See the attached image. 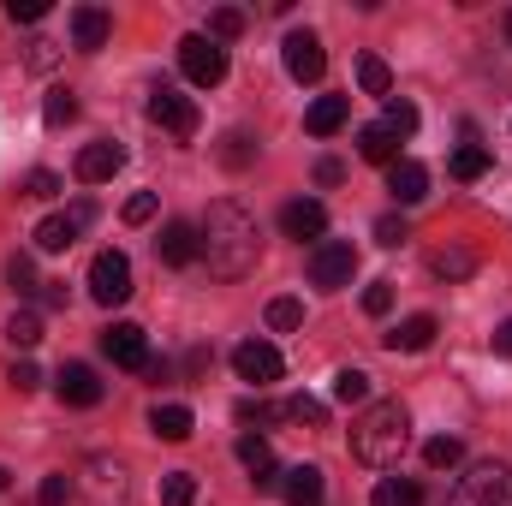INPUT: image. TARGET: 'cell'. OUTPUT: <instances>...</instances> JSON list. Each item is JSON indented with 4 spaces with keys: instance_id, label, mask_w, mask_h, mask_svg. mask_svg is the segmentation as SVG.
Segmentation results:
<instances>
[{
    "instance_id": "cell-41",
    "label": "cell",
    "mask_w": 512,
    "mask_h": 506,
    "mask_svg": "<svg viewBox=\"0 0 512 506\" xmlns=\"http://www.w3.org/2000/svg\"><path fill=\"white\" fill-rule=\"evenodd\" d=\"M364 310H370V316H387V310H393V280L364 286Z\"/></svg>"
},
{
    "instance_id": "cell-28",
    "label": "cell",
    "mask_w": 512,
    "mask_h": 506,
    "mask_svg": "<svg viewBox=\"0 0 512 506\" xmlns=\"http://www.w3.org/2000/svg\"><path fill=\"white\" fill-rule=\"evenodd\" d=\"M280 417H292V423H310V429H322V423H328V405H322V399H310V393H292V399L280 405Z\"/></svg>"
},
{
    "instance_id": "cell-40",
    "label": "cell",
    "mask_w": 512,
    "mask_h": 506,
    "mask_svg": "<svg viewBox=\"0 0 512 506\" xmlns=\"http://www.w3.org/2000/svg\"><path fill=\"white\" fill-rule=\"evenodd\" d=\"M405 239H411V227H405L399 215H382V221H376V245H387V251H393V245H405Z\"/></svg>"
},
{
    "instance_id": "cell-20",
    "label": "cell",
    "mask_w": 512,
    "mask_h": 506,
    "mask_svg": "<svg viewBox=\"0 0 512 506\" xmlns=\"http://www.w3.org/2000/svg\"><path fill=\"white\" fill-rule=\"evenodd\" d=\"M346 114H352V96H316L310 114H304V131L310 137H334V131L346 126Z\"/></svg>"
},
{
    "instance_id": "cell-18",
    "label": "cell",
    "mask_w": 512,
    "mask_h": 506,
    "mask_svg": "<svg viewBox=\"0 0 512 506\" xmlns=\"http://www.w3.org/2000/svg\"><path fill=\"white\" fill-rule=\"evenodd\" d=\"M286 506H316L322 501V471L316 465H292V471H280V489H274Z\"/></svg>"
},
{
    "instance_id": "cell-5",
    "label": "cell",
    "mask_w": 512,
    "mask_h": 506,
    "mask_svg": "<svg viewBox=\"0 0 512 506\" xmlns=\"http://www.w3.org/2000/svg\"><path fill=\"white\" fill-rule=\"evenodd\" d=\"M352 274H358V245H352V239H328V245L310 251V280H316L322 292L352 286Z\"/></svg>"
},
{
    "instance_id": "cell-47",
    "label": "cell",
    "mask_w": 512,
    "mask_h": 506,
    "mask_svg": "<svg viewBox=\"0 0 512 506\" xmlns=\"http://www.w3.org/2000/svg\"><path fill=\"white\" fill-rule=\"evenodd\" d=\"M274 417V405H262V399H239V423H268Z\"/></svg>"
},
{
    "instance_id": "cell-10",
    "label": "cell",
    "mask_w": 512,
    "mask_h": 506,
    "mask_svg": "<svg viewBox=\"0 0 512 506\" xmlns=\"http://www.w3.org/2000/svg\"><path fill=\"white\" fill-rule=\"evenodd\" d=\"M233 370L239 381H251V387H268V381H280V352L268 346V340H245V346H233Z\"/></svg>"
},
{
    "instance_id": "cell-2",
    "label": "cell",
    "mask_w": 512,
    "mask_h": 506,
    "mask_svg": "<svg viewBox=\"0 0 512 506\" xmlns=\"http://www.w3.org/2000/svg\"><path fill=\"white\" fill-rule=\"evenodd\" d=\"M405 441H411V417H405L399 399H376V405H364V417L352 423V453H358L364 465H376V471L399 465Z\"/></svg>"
},
{
    "instance_id": "cell-38",
    "label": "cell",
    "mask_w": 512,
    "mask_h": 506,
    "mask_svg": "<svg viewBox=\"0 0 512 506\" xmlns=\"http://www.w3.org/2000/svg\"><path fill=\"white\" fill-rule=\"evenodd\" d=\"M66 501H72V477H66V471L42 477V489H36V506H66Z\"/></svg>"
},
{
    "instance_id": "cell-1",
    "label": "cell",
    "mask_w": 512,
    "mask_h": 506,
    "mask_svg": "<svg viewBox=\"0 0 512 506\" xmlns=\"http://www.w3.org/2000/svg\"><path fill=\"white\" fill-rule=\"evenodd\" d=\"M197 256L209 262L215 280H245L256 268L262 233H256V221L233 203V197H221V203L203 209V221H197Z\"/></svg>"
},
{
    "instance_id": "cell-11",
    "label": "cell",
    "mask_w": 512,
    "mask_h": 506,
    "mask_svg": "<svg viewBox=\"0 0 512 506\" xmlns=\"http://www.w3.org/2000/svg\"><path fill=\"white\" fill-rule=\"evenodd\" d=\"M102 352H108L120 370H143V364H149V340H143L137 322H114V328L102 334Z\"/></svg>"
},
{
    "instance_id": "cell-4",
    "label": "cell",
    "mask_w": 512,
    "mask_h": 506,
    "mask_svg": "<svg viewBox=\"0 0 512 506\" xmlns=\"http://www.w3.org/2000/svg\"><path fill=\"white\" fill-rule=\"evenodd\" d=\"M179 72H185L197 90H215V84L227 78V48L209 42V36H185V42H179Z\"/></svg>"
},
{
    "instance_id": "cell-29",
    "label": "cell",
    "mask_w": 512,
    "mask_h": 506,
    "mask_svg": "<svg viewBox=\"0 0 512 506\" xmlns=\"http://www.w3.org/2000/svg\"><path fill=\"white\" fill-rule=\"evenodd\" d=\"M197 501V477L191 471H167L161 477V506H191Z\"/></svg>"
},
{
    "instance_id": "cell-36",
    "label": "cell",
    "mask_w": 512,
    "mask_h": 506,
    "mask_svg": "<svg viewBox=\"0 0 512 506\" xmlns=\"http://www.w3.org/2000/svg\"><path fill=\"white\" fill-rule=\"evenodd\" d=\"M6 280H12V292H36L42 280H36V262H30V251H12L6 256Z\"/></svg>"
},
{
    "instance_id": "cell-6",
    "label": "cell",
    "mask_w": 512,
    "mask_h": 506,
    "mask_svg": "<svg viewBox=\"0 0 512 506\" xmlns=\"http://www.w3.org/2000/svg\"><path fill=\"white\" fill-rule=\"evenodd\" d=\"M90 298L96 304H126L131 298V256L126 251H102L90 262Z\"/></svg>"
},
{
    "instance_id": "cell-15",
    "label": "cell",
    "mask_w": 512,
    "mask_h": 506,
    "mask_svg": "<svg viewBox=\"0 0 512 506\" xmlns=\"http://www.w3.org/2000/svg\"><path fill=\"white\" fill-rule=\"evenodd\" d=\"M54 393H60L66 405H102V376H96L90 364H66V370L54 376Z\"/></svg>"
},
{
    "instance_id": "cell-21",
    "label": "cell",
    "mask_w": 512,
    "mask_h": 506,
    "mask_svg": "<svg viewBox=\"0 0 512 506\" xmlns=\"http://www.w3.org/2000/svg\"><path fill=\"white\" fill-rule=\"evenodd\" d=\"M382 340H387V352H429L435 346V316H405Z\"/></svg>"
},
{
    "instance_id": "cell-16",
    "label": "cell",
    "mask_w": 512,
    "mask_h": 506,
    "mask_svg": "<svg viewBox=\"0 0 512 506\" xmlns=\"http://www.w3.org/2000/svg\"><path fill=\"white\" fill-rule=\"evenodd\" d=\"M108 36H114V18H108L102 6H78V12H72V48L96 54V48H108Z\"/></svg>"
},
{
    "instance_id": "cell-30",
    "label": "cell",
    "mask_w": 512,
    "mask_h": 506,
    "mask_svg": "<svg viewBox=\"0 0 512 506\" xmlns=\"http://www.w3.org/2000/svg\"><path fill=\"white\" fill-rule=\"evenodd\" d=\"M233 36H245V12L239 6H215L209 12V42H233Z\"/></svg>"
},
{
    "instance_id": "cell-13",
    "label": "cell",
    "mask_w": 512,
    "mask_h": 506,
    "mask_svg": "<svg viewBox=\"0 0 512 506\" xmlns=\"http://www.w3.org/2000/svg\"><path fill=\"white\" fill-rule=\"evenodd\" d=\"M280 227H286V239H322L328 233V209L316 203V197H292L286 209H280Z\"/></svg>"
},
{
    "instance_id": "cell-46",
    "label": "cell",
    "mask_w": 512,
    "mask_h": 506,
    "mask_svg": "<svg viewBox=\"0 0 512 506\" xmlns=\"http://www.w3.org/2000/svg\"><path fill=\"white\" fill-rule=\"evenodd\" d=\"M149 215H155V191H137V197L126 203V221H131V227H143Z\"/></svg>"
},
{
    "instance_id": "cell-24",
    "label": "cell",
    "mask_w": 512,
    "mask_h": 506,
    "mask_svg": "<svg viewBox=\"0 0 512 506\" xmlns=\"http://www.w3.org/2000/svg\"><path fill=\"white\" fill-rule=\"evenodd\" d=\"M149 429H155L161 441H191L197 417H191L185 405H155V411H149Z\"/></svg>"
},
{
    "instance_id": "cell-33",
    "label": "cell",
    "mask_w": 512,
    "mask_h": 506,
    "mask_svg": "<svg viewBox=\"0 0 512 506\" xmlns=\"http://www.w3.org/2000/svg\"><path fill=\"white\" fill-rule=\"evenodd\" d=\"M334 399L340 405H370V376L364 370H340L334 376Z\"/></svg>"
},
{
    "instance_id": "cell-12",
    "label": "cell",
    "mask_w": 512,
    "mask_h": 506,
    "mask_svg": "<svg viewBox=\"0 0 512 506\" xmlns=\"http://www.w3.org/2000/svg\"><path fill=\"white\" fill-rule=\"evenodd\" d=\"M126 167V143H84L78 149V179L84 185H108Z\"/></svg>"
},
{
    "instance_id": "cell-9",
    "label": "cell",
    "mask_w": 512,
    "mask_h": 506,
    "mask_svg": "<svg viewBox=\"0 0 512 506\" xmlns=\"http://www.w3.org/2000/svg\"><path fill=\"white\" fill-rule=\"evenodd\" d=\"M280 54H286V72H292L298 84H316V78L328 72V54H322V36H316V30H292V36L280 42Z\"/></svg>"
},
{
    "instance_id": "cell-25",
    "label": "cell",
    "mask_w": 512,
    "mask_h": 506,
    "mask_svg": "<svg viewBox=\"0 0 512 506\" xmlns=\"http://www.w3.org/2000/svg\"><path fill=\"white\" fill-rule=\"evenodd\" d=\"M370 506H423V483H411V477H382L376 495H370Z\"/></svg>"
},
{
    "instance_id": "cell-50",
    "label": "cell",
    "mask_w": 512,
    "mask_h": 506,
    "mask_svg": "<svg viewBox=\"0 0 512 506\" xmlns=\"http://www.w3.org/2000/svg\"><path fill=\"white\" fill-rule=\"evenodd\" d=\"M495 352H501V358H512V322H501V328H495Z\"/></svg>"
},
{
    "instance_id": "cell-22",
    "label": "cell",
    "mask_w": 512,
    "mask_h": 506,
    "mask_svg": "<svg viewBox=\"0 0 512 506\" xmlns=\"http://www.w3.org/2000/svg\"><path fill=\"white\" fill-rule=\"evenodd\" d=\"M358 155H364V161H376V167H393V161H399V131H387L382 120H376V126H364V131H358Z\"/></svg>"
},
{
    "instance_id": "cell-42",
    "label": "cell",
    "mask_w": 512,
    "mask_h": 506,
    "mask_svg": "<svg viewBox=\"0 0 512 506\" xmlns=\"http://www.w3.org/2000/svg\"><path fill=\"white\" fill-rule=\"evenodd\" d=\"M42 12H48V0H6V18L12 24H36Z\"/></svg>"
},
{
    "instance_id": "cell-14",
    "label": "cell",
    "mask_w": 512,
    "mask_h": 506,
    "mask_svg": "<svg viewBox=\"0 0 512 506\" xmlns=\"http://www.w3.org/2000/svg\"><path fill=\"white\" fill-rule=\"evenodd\" d=\"M387 197H393V203H405V209H411V203H423V197H429V167L399 155V161L387 167Z\"/></svg>"
},
{
    "instance_id": "cell-44",
    "label": "cell",
    "mask_w": 512,
    "mask_h": 506,
    "mask_svg": "<svg viewBox=\"0 0 512 506\" xmlns=\"http://www.w3.org/2000/svg\"><path fill=\"white\" fill-rule=\"evenodd\" d=\"M54 191H60V179H54V173H48V167H36V173H30V179H24V197H42V203H48V197H54Z\"/></svg>"
},
{
    "instance_id": "cell-51",
    "label": "cell",
    "mask_w": 512,
    "mask_h": 506,
    "mask_svg": "<svg viewBox=\"0 0 512 506\" xmlns=\"http://www.w3.org/2000/svg\"><path fill=\"white\" fill-rule=\"evenodd\" d=\"M507 36H512V12H507Z\"/></svg>"
},
{
    "instance_id": "cell-19",
    "label": "cell",
    "mask_w": 512,
    "mask_h": 506,
    "mask_svg": "<svg viewBox=\"0 0 512 506\" xmlns=\"http://www.w3.org/2000/svg\"><path fill=\"white\" fill-rule=\"evenodd\" d=\"M239 459H245V471H251L256 489H280V465H274V447H268L262 435H245V441H239Z\"/></svg>"
},
{
    "instance_id": "cell-3",
    "label": "cell",
    "mask_w": 512,
    "mask_h": 506,
    "mask_svg": "<svg viewBox=\"0 0 512 506\" xmlns=\"http://www.w3.org/2000/svg\"><path fill=\"white\" fill-rule=\"evenodd\" d=\"M447 506H512V471L507 465H471L465 477H459V489H453V501Z\"/></svg>"
},
{
    "instance_id": "cell-48",
    "label": "cell",
    "mask_w": 512,
    "mask_h": 506,
    "mask_svg": "<svg viewBox=\"0 0 512 506\" xmlns=\"http://www.w3.org/2000/svg\"><path fill=\"white\" fill-rule=\"evenodd\" d=\"M340 179H346L340 161H316V185H340Z\"/></svg>"
},
{
    "instance_id": "cell-52",
    "label": "cell",
    "mask_w": 512,
    "mask_h": 506,
    "mask_svg": "<svg viewBox=\"0 0 512 506\" xmlns=\"http://www.w3.org/2000/svg\"><path fill=\"white\" fill-rule=\"evenodd\" d=\"M0 489H6V471H0Z\"/></svg>"
},
{
    "instance_id": "cell-43",
    "label": "cell",
    "mask_w": 512,
    "mask_h": 506,
    "mask_svg": "<svg viewBox=\"0 0 512 506\" xmlns=\"http://www.w3.org/2000/svg\"><path fill=\"white\" fill-rule=\"evenodd\" d=\"M54 60H60V42H48V36H36V42H30V72H48Z\"/></svg>"
},
{
    "instance_id": "cell-39",
    "label": "cell",
    "mask_w": 512,
    "mask_h": 506,
    "mask_svg": "<svg viewBox=\"0 0 512 506\" xmlns=\"http://www.w3.org/2000/svg\"><path fill=\"white\" fill-rule=\"evenodd\" d=\"M251 155H256L251 137H245V131H227V143H221V161H227V167H245Z\"/></svg>"
},
{
    "instance_id": "cell-34",
    "label": "cell",
    "mask_w": 512,
    "mask_h": 506,
    "mask_svg": "<svg viewBox=\"0 0 512 506\" xmlns=\"http://www.w3.org/2000/svg\"><path fill=\"white\" fill-rule=\"evenodd\" d=\"M42 120H48V126H72V120H78V96H72V90H48Z\"/></svg>"
},
{
    "instance_id": "cell-8",
    "label": "cell",
    "mask_w": 512,
    "mask_h": 506,
    "mask_svg": "<svg viewBox=\"0 0 512 506\" xmlns=\"http://www.w3.org/2000/svg\"><path fill=\"white\" fill-rule=\"evenodd\" d=\"M149 120L161 131H173V137H197V102L179 96L173 84H155L149 90Z\"/></svg>"
},
{
    "instance_id": "cell-23",
    "label": "cell",
    "mask_w": 512,
    "mask_h": 506,
    "mask_svg": "<svg viewBox=\"0 0 512 506\" xmlns=\"http://www.w3.org/2000/svg\"><path fill=\"white\" fill-rule=\"evenodd\" d=\"M429 274H441V280H471V274H477V251L441 245V251H429Z\"/></svg>"
},
{
    "instance_id": "cell-49",
    "label": "cell",
    "mask_w": 512,
    "mask_h": 506,
    "mask_svg": "<svg viewBox=\"0 0 512 506\" xmlns=\"http://www.w3.org/2000/svg\"><path fill=\"white\" fill-rule=\"evenodd\" d=\"M42 304L60 310V304H66V286H60V280H42Z\"/></svg>"
},
{
    "instance_id": "cell-37",
    "label": "cell",
    "mask_w": 512,
    "mask_h": 506,
    "mask_svg": "<svg viewBox=\"0 0 512 506\" xmlns=\"http://www.w3.org/2000/svg\"><path fill=\"white\" fill-rule=\"evenodd\" d=\"M382 126H387V131H399V137H411V131H417V108H411V102H399V96H387Z\"/></svg>"
},
{
    "instance_id": "cell-31",
    "label": "cell",
    "mask_w": 512,
    "mask_h": 506,
    "mask_svg": "<svg viewBox=\"0 0 512 506\" xmlns=\"http://www.w3.org/2000/svg\"><path fill=\"white\" fill-rule=\"evenodd\" d=\"M459 459H465V447H459L453 435H435V441L423 447V465H429V471H453Z\"/></svg>"
},
{
    "instance_id": "cell-26",
    "label": "cell",
    "mask_w": 512,
    "mask_h": 506,
    "mask_svg": "<svg viewBox=\"0 0 512 506\" xmlns=\"http://www.w3.org/2000/svg\"><path fill=\"white\" fill-rule=\"evenodd\" d=\"M483 173H489V149H483V143L453 149V179H465V185H471V179H483Z\"/></svg>"
},
{
    "instance_id": "cell-7",
    "label": "cell",
    "mask_w": 512,
    "mask_h": 506,
    "mask_svg": "<svg viewBox=\"0 0 512 506\" xmlns=\"http://www.w3.org/2000/svg\"><path fill=\"white\" fill-rule=\"evenodd\" d=\"M90 221H96V203H90V197L72 203V209H60V215H48V221L36 227V251H72Z\"/></svg>"
},
{
    "instance_id": "cell-45",
    "label": "cell",
    "mask_w": 512,
    "mask_h": 506,
    "mask_svg": "<svg viewBox=\"0 0 512 506\" xmlns=\"http://www.w3.org/2000/svg\"><path fill=\"white\" fill-rule=\"evenodd\" d=\"M12 387H18V393H36V387H42V370H36V364H30V358H24V364H12Z\"/></svg>"
},
{
    "instance_id": "cell-32",
    "label": "cell",
    "mask_w": 512,
    "mask_h": 506,
    "mask_svg": "<svg viewBox=\"0 0 512 506\" xmlns=\"http://www.w3.org/2000/svg\"><path fill=\"white\" fill-rule=\"evenodd\" d=\"M358 84H364V96H387V90H393V72H387V60L364 54V60H358Z\"/></svg>"
},
{
    "instance_id": "cell-27",
    "label": "cell",
    "mask_w": 512,
    "mask_h": 506,
    "mask_svg": "<svg viewBox=\"0 0 512 506\" xmlns=\"http://www.w3.org/2000/svg\"><path fill=\"white\" fill-rule=\"evenodd\" d=\"M6 340H12L18 352H30V346L42 340V316H36V310H12V322H6Z\"/></svg>"
},
{
    "instance_id": "cell-35",
    "label": "cell",
    "mask_w": 512,
    "mask_h": 506,
    "mask_svg": "<svg viewBox=\"0 0 512 506\" xmlns=\"http://www.w3.org/2000/svg\"><path fill=\"white\" fill-rule=\"evenodd\" d=\"M268 328H274V334L304 328V304H298V298H274V304H268Z\"/></svg>"
},
{
    "instance_id": "cell-17",
    "label": "cell",
    "mask_w": 512,
    "mask_h": 506,
    "mask_svg": "<svg viewBox=\"0 0 512 506\" xmlns=\"http://www.w3.org/2000/svg\"><path fill=\"white\" fill-rule=\"evenodd\" d=\"M155 251H161L167 268H191V262H197V227H191V221H167L161 239H155Z\"/></svg>"
}]
</instances>
